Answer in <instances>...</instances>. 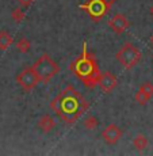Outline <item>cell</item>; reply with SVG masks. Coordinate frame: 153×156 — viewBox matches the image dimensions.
<instances>
[{
    "instance_id": "obj_4",
    "label": "cell",
    "mask_w": 153,
    "mask_h": 156,
    "mask_svg": "<svg viewBox=\"0 0 153 156\" xmlns=\"http://www.w3.org/2000/svg\"><path fill=\"white\" fill-rule=\"evenodd\" d=\"M115 58L125 69H131L141 61L142 53L138 48L131 42H125L121 46V49L116 52Z\"/></svg>"
},
{
    "instance_id": "obj_17",
    "label": "cell",
    "mask_w": 153,
    "mask_h": 156,
    "mask_svg": "<svg viewBox=\"0 0 153 156\" xmlns=\"http://www.w3.org/2000/svg\"><path fill=\"white\" fill-rule=\"evenodd\" d=\"M33 2H34V0H18L19 5H20V7H23V8H27V7H30V5L33 4Z\"/></svg>"
},
{
    "instance_id": "obj_11",
    "label": "cell",
    "mask_w": 153,
    "mask_h": 156,
    "mask_svg": "<svg viewBox=\"0 0 153 156\" xmlns=\"http://www.w3.org/2000/svg\"><path fill=\"white\" fill-rule=\"evenodd\" d=\"M37 126L40 129L41 132H43V133H50V132L54 129L56 126V121L53 119L52 115H49V114H45V115H42L40 119H38L37 122Z\"/></svg>"
},
{
    "instance_id": "obj_8",
    "label": "cell",
    "mask_w": 153,
    "mask_h": 156,
    "mask_svg": "<svg viewBox=\"0 0 153 156\" xmlns=\"http://www.w3.org/2000/svg\"><path fill=\"white\" fill-rule=\"evenodd\" d=\"M109 26L115 34H123L126 30L130 27V22L123 14H115L109 20Z\"/></svg>"
},
{
    "instance_id": "obj_12",
    "label": "cell",
    "mask_w": 153,
    "mask_h": 156,
    "mask_svg": "<svg viewBox=\"0 0 153 156\" xmlns=\"http://www.w3.org/2000/svg\"><path fill=\"white\" fill-rule=\"evenodd\" d=\"M14 38L7 30H2L0 31V50H7L8 48L12 45Z\"/></svg>"
},
{
    "instance_id": "obj_2",
    "label": "cell",
    "mask_w": 153,
    "mask_h": 156,
    "mask_svg": "<svg viewBox=\"0 0 153 156\" xmlns=\"http://www.w3.org/2000/svg\"><path fill=\"white\" fill-rule=\"evenodd\" d=\"M71 69L76 77H79L87 88H95L99 82V65L92 53L88 52L87 44H83V53L71 64Z\"/></svg>"
},
{
    "instance_id": "obj_18",
    "label": "cell",
    "mask_w": 153,
    "mask_h": 156,
    "mask_svg": "<svg viewBox=\"0 0 153 156\" xmlns=\"http://www.w3.org/2000/svg\"><path fill=\"white\" fill-rule=\"evenodd\" d=\"M102 2H104V4H106L107 7H109V8H111V5H113L114 3L116 2V0H102Z\"/></svg>"
},
{
    "instance_id": "obj_1",
    "label": "cell",
    "mask_w": 153,
    "mask_h": 156,
    "mask_svg": "<svg viewBox=\"0 0 153 156\" xmlns=\"http://www.w3.org/2000/svg\"><path fill=\"white\" fill-rule=\"evenodd\" d=\"M89 103L85 98L75 88L67 86L57 97L50 101V109L65 124H75L88 110Z\"/></svg>"
},
{
    "instance_id": "obj_19",
    "label": "cell",
    "mask_w": 153,
    "mask_h": 156,
    "mask_svg": "<svg viewBox=\"0 0 153 156\" xmlns=\"http://www.w3.org/2000/svg\"><path fill=\"white\" fill-rule=\"evenodd\" d=\"M149 14H151V16L153 18V4L151 5V8H149Z\"/></svg>"
},
{
    "instance_id": "obj_20",
    "label": "cell",
    "mask_w": 153,
    "mask_h": 156,
    "mask_svg": "<svg viewBox=\"0 0 153 156\" xmlns=\"http://www.w3.org/2000/svg\"><path fill=\"white\" fill-rule=\"evenodd\" d=\"M151 45H152V46H153V35H152V37H151Z\"/></svg>"
},
{
    "instance_id": "obj_10",
    "label": "cell",
    "mask_w": 153,
    "mask_h": 156,
    "mask_svg": "<svg viewBox=\"0 0 153 156\" xmlns=\"http://www.w3.org/2000/svg\"><path fill=\"white\" fill-rule=\"evenodd\" d=\"M152 98H153V84L151 82H145L144 84H141L138 91L134 95V101L141 106L146 105Z\"/></svg>"
},
{
    "instance_id": "obj_9",
    "label": "cell",
    "mask_w": 153,
    "mask_h": 156,
    "mask_svg": "<svg viewBox=\"0 0 153 156\" xmlns=\"http://www.w3.org/2000/svg\"><path fill=\"white\" fill-rule=\"evenodd\" d=\"M116 83H118V80H116V76L113 73V72L107 71V72H103V73H100V76H99L98 86L100 87V90L103 92L109 94V92H111L116 87Z\"/></svg>"
},
{
    "instance_id": "obj_3",
    "label": "cell",
    "mask_w": 153,
    "mask_h": 156,
    "mask_svg": "<svg viewBox=\"0 0 153 156\" xmlns=\"http://www.w3.org/2000/svg\"><path fill=\"white\" fill-rule=\"evenodd\" d=\"M37 73L40 83H49L53 77L60 72V65L47 53L41 55V57L31 65Z\"/></svg>"
},
{
    "instance_id": "obj_16",
    "label": "cell",
    "mask_w": 153,
    "mask_h": 156,
    "mask_svg": "<svg viewBox=\"0 0 153 156\" xmlns=\"http://www.w3.org/2000/svg\"><path fill=\"white\" fill-rule=\"evenodd\" d=\"M25 16L26 15H25V11H23L22 7H16L15 10H12V12H11V18H12V20L16 23L22 22V20L25 19Z\"/></svg>"
},
{
    "instance_id": "obj_13",
    "label": "cell",
    "mask_w": 153,
    "mask_h": 156,
    "mask_svg": "<svg viewBox=\"0 0 153 156\" xmlns=\"http://www.w3.org/2000/svg\"><path fill=\"white\" fill-rule=\"evenodd\" d=\"M148 137L142 133L136 134V137L133 139V147L137 149V151H144V149L148 147Z\"/></svg>"
},
{
    "instance_id": "obj_5",
    "label": "cell",
    "mask_w": 153,
    "mask_h": 156,
    "mask_svg": "<svg viewBox=\"0 0 153 156\" xmlns=\"http://www.w3.org/2000/svg\"><path fill=\"white\" fill-rule=\"evenodd\" d=\"M16 83L22 90H25L26 92H30L37 87L40 80H38V76L33 69V67H26L16 75Z\"/></svg>"
},
{
    "instance_id": "obj_15",
    "label": "cell",
    "mask_w": 153,
    "mask_h": 156,
    "mask_svg": "<svg viewBox=\"0 0 153 156\" xmlns=\"http://www.w3.org/2000/svg\"><path fill=\"white\" fill-rule=\"evenodd\" d=\"M83 125H84V128H85L87 130H94V129L98 128L99 119L95 115H88L85 119H84V124Z\"/></svg>"
},
{
    "instance_id": "obj_6",
    "label": "cell",
    "mask_w": 153,
    "mask_h": 156,
    "mask_svg": "<svg viewBox=\"0 0 153 156\" xmlns=\"http://www.w3.org/2000/svg\"><path fill=\"white\" fill-rule=\"evenodd\" d=\"M82 8L88 12L91 19L95 20V22L100 20L102 18L107 14V11L110 10V8L104 4V2H102V0H88L87 3L82 4Z\"/></svg>"
},
{
    "instance_id": "obj_14",
    "label": "cell",
    "mask_w": 153,
    "mask_h": 156,
    "mask_svg": "<svg viewBox=\"0 0 153 156\" xmlns=\"http://www.w3.org/2000/svg\"><path fill=\"white\" fill-rule=\"evenodd\" d=\"M15 46H16V49H18V52L19 53H29L30 49H31V42H30L27 38L22 37V38H19V40L16 41Z\"/></svg>"
},
{
    "instance_id": "obj_7",
    "label": "cell",
    "mask_w": 153,
    "mask_h": 156,
    "mask_svg": "<svg viewBox=\"0 0 153 156\" xmlns=\"http://www.w3.org/2000/svg\"><path fill=\"white\" fill-rule=\"evenodd\" d=\"M122 134H123L122 129H119L115 124H111L103 129V132H102V139H103V141L106 144H109V145H115V144L119 141V139L122 137Z\"/></svg>"
}]
</instances>
